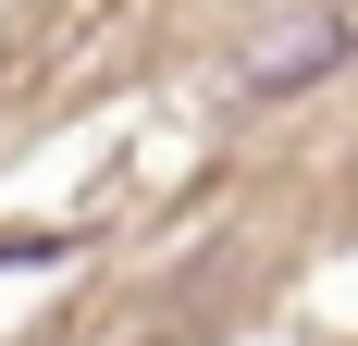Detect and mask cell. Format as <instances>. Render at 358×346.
<instances>
[{
	"label": "cell",
	"mask_w": 358,
	"mask_h": 346,
	"mask_svg": "<svg viewBox=\"0 0 358 346\" xmlns=\"http://www.w3.org/2000/svg\"><path fill=\"white\" fill-rule=\"evenodd\" d=\"M346 50H358V25H346V13H309V25H285L272 50H248V99H296V87H322Z\"/></svg>",
	"instance_id": "obj_1"
}]
</instances>
